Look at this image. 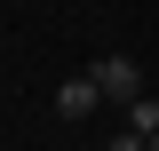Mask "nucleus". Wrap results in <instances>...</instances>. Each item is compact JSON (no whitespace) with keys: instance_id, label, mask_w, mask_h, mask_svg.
I'll return each instance as SVG.
<instances>
[{"instance_id":"39448f33","label":"nucleus","mask_w":159,"mask_h":151,"mask_svg":"<svg viewBox=\"0 0 159 151\" xmlns=\"http://www.w3.org/2000/svg\"><path fill=\"white\" fill-rule=\"evenodd\" d=\"M151 151H159V135H151Z\"/></svg>"},{"instance_id":"f257e3e1","label":"nucleus","mask_w":159,"mask_h":151,"mask_svg":"<svg viewBox=\"0 0 159 151\" xmlns=\"http://www.w3.org/2000/svg\"><path fill=\"white\" fill-rule=\"evenodd\" d=\"M88 72H96L103 103H135V95H143V64H135V56H96Z\"/></svg>"},{"instance_id":"f03ea898","label":"nucleus","mask_w":159,"mask_h":151,"mask_svg":"<svg viewBox=\"0 0 159 151\" xmlns=\"http://www.w3.org/2000/svg\"><path fill=\"white\" fill-rule=\"evenodd\" d=\"M96 103H103V88H96V72H72V80L56 88V112H64V119H88Z\"/></svg>"},{"instance_id":"7ed1b4c3","label":"nucleus","mask_w":159,"mask_h":151,"mask_svg":"<svg viewBox=\"0 0 159 151\" xmlns=\"http://www.w3.org/2000/svg\"><path fill=\"white\" fill-rule=\"evenodd\" d=\"M119 112H127L135 135H159V95H135V103H119Z\"/></svg>"},{"instance_id":"20e7f679","label":"nucleus","mask_w":159,"mask_h":151,"mask_svg":"<svg viewBox=\"0 0 159 151\" xmlns=\"http://www.w3.org/2000/svg\"><path fill=\"white\" fill-rule=\"evenodd\" d=\"M111 151H151V135H135V127H119V135H111Z\"/></svg>"}]
</instances>
